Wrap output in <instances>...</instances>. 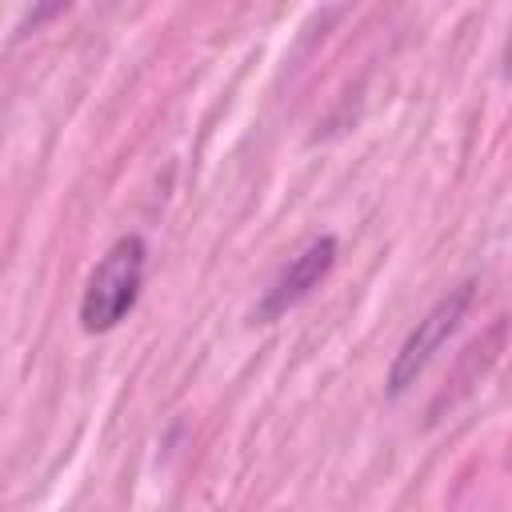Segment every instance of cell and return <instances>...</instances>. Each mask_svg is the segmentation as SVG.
<instances>
[{
  "label": "cell",
  "mask_w": 512,
  "mask_h": 512,
  "mask_svg": "<svg viewBox=\"0 0 512 512\" xmlns=\"http://www.w3.org/2000/svg\"><path fill=\"white\" fill-rule=\"evenodd\" d=\"M144 240L140 236H120L100 264L88 276L84 300H80V324L84 332H112L136 304L140 284H144Z\"/></svg>",
  "instance_id": "6da1fadb"
},
{
  "label": "cell",
  "mask_w": 512,
  "mask_h": 512,
  "mask_svg": "<svg viewBox=\"0 0 512 512\" xmlns=\"http://www.w3.org/2000/svg\"><path fill=\"white\" fill-rule=\"evenodd\" d=\"M468 300H472V284H460V288H452L448 296H440L436 308L416 324V332L404 340V348H400V356H396V364H392V372H388L392 396H400V392L428 368V360L440 352V344L456 332V324H460Z\"/></svg>",
  "instance_id": "7a4b0ae2"
},
{
  "label": "cell",
  "mask_w": 512,
  "mask_h": 512,
  "mask_svg": "<svg viewBox=\"0 0 512 512\" xmlns=\"http://www.w3.org/2000/svg\"><path fill=\"white\" fill-rule=\"evenodd\" d=\"M332 260H336V240H332V236L312 240L300 256H292V264H288V268L280 272V280L268 288V296H264V304H260V316L272 320V316H280L284 308L300 304V300L328 276Z\"/></svg>",
  "instance_id": "3957f363"
}]
</instances>
